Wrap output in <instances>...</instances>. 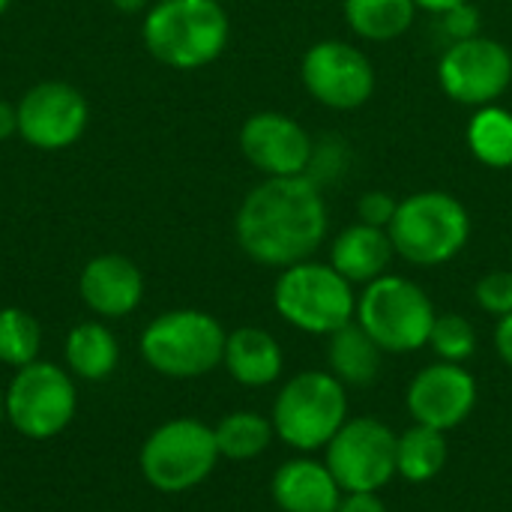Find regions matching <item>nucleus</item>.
Wrapping results in <instances>:
<instances>
[{"label": "nucleus", "instance_id": "1", "mask_svg": "<svg viewBox=\"0 0 512 512\" xmlns=\"http://www.w3.org/2000/svg\"><path fill=\"white\" fill-rule=\"evenodd\" d=\"M327 225L324 189L309 174H297L258 183L237 210L234 234L255 264L285 270L321 249Z\"/></svg>", "mask_w": 512, "mask_h": 512}, {"label": "nucleus", "instance_id": "2", "mask_svg": "<svg viewBox=\"0 0 512 512\" xmlns=\"http://www.w3.org/2000/svg\"><path fill=\"white\" fill-rule=\"evenodd\" d=\"M228 12L219 0H159L141 27L147 51L171 69H201L228 45Z\"/></svg>", "mask_w": 512, "mask_h": 512}, {"label": "nucleus", "instance_id": "3", "mask_svg": "<svg viewBox=\"0 0 512 512\" xmlns=\"http://www.w3.org/2000/svg\"><path fill=\"white\" fill-rule=\"evenodd\" d=\"M387 231L402 261L414 267H441L468 246L471 213L456 195L423 189L399 201Z\"/></svg>", "mask_w": 512, "mask_h": 512}, {"label": "nucleus", "instance_id": "4", "mask_svg": "<svg viewBox=\"0 0 512 512\" xmlns=\"http://www.w3.org/2000/svg\"><path fill=\"white\" fill-rule=\"evenodd\" d=\"M270 420L285 447L318 453L348 420V387L330 372H297L276 393Z\"/></svg>", "mask_w": 512, "mask_h": 512}, {"label": "nucleus", "instance_id": "5", "mask_svg": "<svg viewBox=\"0 0 512 512\" xmlns=\"http://www.w3.org/2000/svg\"><path fill=\"white\" fill-rule=\"evenodd\" d=\"M273 306L285 324L309 336H330L354 321V285L327 261H300L279 270L273 285Z\"/></svg>", "mask_w": 512, "mask_h": 512}, {"label": "nucleus", "instance_id": "6", "mask_svg": "<svg viewBox=\"0 0 512 512\" xmlns=\"http://www.w3.org/2000/svg\"><path fill=\"white\" fill-rule=\"evenodd\" d=\"M438 309L432 297L408 276L384 273L363 285L354 321L384 354H414L429 345Z\"/></svg>", "mask_w": 512, "mask_h": 512}, {"label": "nucleus", "instance_id": "7", "mask_svg": "<svg viewBox=\"0 0 512 512\" xmlns=\"http://www.w3.org/2000/svg\"><path fill=\"white\" fill-rule=\"evenodd\" d=\"M225 327L201 309H171L153 318L141 333L144 363L177 381L204 378L225 357Z\"/></svg>", "mask_w": 512, "mask_h": 512}, {"label": "nucleus", "instance_id": "8", "mask_svg": "<svg viewBox=\"0 0 512 512\" xmlns=\"http://www.w3.org/2000/svg\"><path fill=\"white\" fill-rule=\"evenodd\" d=\"M219 459L213 426L195 417H177L153 429L144 441L141 474L156 492L180 495L201 486Z\"/></svg>", "mask_w": 512, "mask_h": 512}, {"label": "nucleus", "instance_id": "9", "mask_svg": "<svg viewBox=\"0 0 512 512\" xmlns=\"http://www.w3.org/2000/svg\"><path fill=\"white\" fill-rule=\"evenodd\" d=\"M3 396H6L9 426L30 441L57 438L72 423L78 408V396L69 372L39 360L21 366Z\"/></svg>", "mask_w": 512, "mask_h": 512}, {"label": "nucleus", "instance_id": "10", "mask_svg": "<svg viewBox=\"0 0 512 512\" xmlns=\"http://www.w3.org/2000/svg\"><path fill=\"white\" fill-rule=\"evenodd\" d=\"M396 432L378 417H348L324 447L342 492H381L396 477Z\"/></svg>", "mask_w": 512, "mask_h": 512}, {"label": "nucleus", "instance_id": "11", "mask_svg": "<svg viewBox=\"0 0 512 512\" xmlns=\"http://www.w3.org/2000/svg\"><path fill=\"white\" fill-rule=\"evenodd\" d=\"M441 90L468 108L495 105L512 84L510 48L489 36L450 42L438 60Z\"/></svg>", "mask_w": 512, "mask_h": 512}, {"label": "nucleus", "instance_id": "12", "mask_svg": "<svg viewBox=\"0 0 512 512\" xmlns=\"http://www.w3.org/2000/svg\"><path fill=\"white\" fill-rule=\"evenodd\" d=\"M300 78L309 96L333 111L363 108L375 93V66L369 54L342 39L309 45L300 63Z\"/></svg>", "mask_w": 512, "mask_h": 512}, {"label": "nucleus", "instance_id": "13", "mask_svg": "<svg viewBox=\"0 0 512 512\" xmlns=\"http://www.w3.org/2000/svg\"><path fill=\"white\" fill-rule=\"evenodd\" d=\"M18 111V135L36 150H63L87 129V99L66 81H42L30 87Z\"/></svg>", "mask_w": 512, "mask_h": 512}, {"label": "nucleus", "instance_id": "14", "mask_svg": "<svg viewBox=\"0 0 512 512\" xmlns=\"http://www.w3.org/2000/svg\"><path fill=\"white\" fill-rule=\"evenodd\" d=\"M477 396V378L465 366L438 360L411 378L405 390V408L414 423L453 432L474 414Z\"/></svg>", "mask_w": 512, "mask_h": 512}, {"label": "nucleus", "instance_id": "15", "mask_svg": "<svg viewBox=\"0 0 512 512\" xmlns=\"http://www.w3.org/2000/svg\"><path fill=\"white\" fill-rule=\"evenodd\" d=\"M240 150L264 177H297L309 171L315 141L294 117L258 111L240 126Z\"/></svg>", "mask_w": 512, "mask_h": 512}, {"label": "nucleus", "instance_id": "16", "mask_svg": "<svg viewBox=\"0 0 512 512\" xmlns=\"http://www.w3.org/2000/svg\"><path fill=\"white\" fill-rule=\"evenodd\" d=\"M78 291L87 309L102 318H126L144 297L141 270L123 255H96L84 264Z\"/></svg>", "mask_w": 512, "mask_h": 512}, {"label": "nucleus", "instance_id": "17", "mask_svg": "<svg viewBox=\"0 0 512 512\" xmlns=\"http://www.w3.org/2000/svg\"><path fill=\"white\" fill-rule=\"evenodd\" d=\"M270 495L282 512H336L345 492L330 468L306 453L276 468Z\"/></svg>", "mask_w": 512, "mask_h": 512}, {"label": "nucleus", "instance_id": "18", "mask_svg": "<svg viewBox=\"0 0 512 512\" xmlns=\"http://www.w3.org/2000/svg\"><path fill=\"white\" fill-rule=\"evenodd\" d=\"M393 240L387 228H375L366 222H354L342 228L330 246V264L351 282L369 285L381 279L393 264Z\"/></svg>", "mask_w": 512, "mask_h": 512}, {"label": "nucleus", "instance_id": "19", "mask_svg": "<svg viewBox=\"0 0 512 512\" xmlns=\"http://www.w3.org/2000/svg\"><path fill=\"white\" fill-rule=\"evenodd\" d=\"M222 366L240 387H270L282 378L285 354L273 333L261 327H237L225 339V357Z\"/></svg>", "mask_w": 512, "mask_h": 512}, {"label": "nucleus", "instance_id": "20", "mask_svg": "<svg viewBox=\"0 0 512 512\" xmlns=\"http://www.w3.org/2000/svg\"><path fill=\"white\" fill-rule=\"evenodd\" d=\"M327 366L330 375H336L345 387H369L381 375L384 351L375 345V339L357 324H345L342 330L327 336Z\"/></svg>", "mask_w": 512, "mask_h": 512}, {"label": "nucleus", "instance_id": "21", "mask_svg": "<svg viewBox=\"0 0 512 512\" xmlns=\"http://www.w3.org/2000/svg\"><path fill=\"white\" fill-rule=\"evenodd\" d=\"M63 357H66V366L72 375H78L84 381H105L117 369L120 348H117L114 333L105 324L84 321L66 336Z\"/></svg>", "mask_w": 512, "mask_h": 512}, {"label": "nucleus", "instance_id": "22", "mask_svg": "<svg viewBox=\"0 0 512 512\" xmlns=\"http://www.w3.org/2000/svg\"><path fill=\"white\" fill-rule=\"evenodd\" d=\"M447 468V432L414 423L396 438V477L423 486Z\"/></svg>", "mask_w": 512, "mask_h": 512}, {"label": "nucleus", "instance_id": "23", "mask_svg": "<svg viewBox=\"0 0 512 512\" xmlns=\"http://www.w3.org/2000/svg\"><path fill=\"white\" fill-rule=\"evenodd\" d=\"M348 27L366 42H393L405 36L417 18L414 0H342Z\"/></svg>", "mask_w": 512, "mask_h": 512}, {"label": "nucleus", "instance_id": "24", "mask_svg": "<svg viewBox=\"0 0 512 512\" xmlns=\"http://www.w3.org/2000/svg\"><path fill=\"white\" fill-rule=\"evenodd\" d=\"M465 141L480 165L495 171L512 168V111L498 102L477 108L468 120Z\"/></svg>", "mask_w": 512, "mask_h": 512}, {"label": "nucleus", "instance_id": "25", "mask_svg": "<svg viewBox=\"0 0 512 512\" xmlns=\"http://www.w3.org/2000/svg\"><path fill=\"white\" fill-rule=\"evenodd\" d=\"M213 435H216V447H219V456L222 459H231V462H249V459H258L276 438L273 432V420L270 417H261L255 411H234V414H225L216 426H213Z\"/></svg>", "mask_w": 512, "mask_h": 512}, {"label": "nucleus", "instance_id": "26", "mask_svg": "<svg viewBox=\"0 0 512 512\" xmlns=\"http://www.w3.org/2000/svg\"><path fill=\"white\" fill-rule=\"evenodd\" d=\"M42 345V327L39 321L24 309H0V363L21 369L36 363Z\"/></svg>", "mask_w": 512, "mask_h": 512}, {"label": "nucleus", "instance_id": "27", "mask_svg": "<svg viewBox=\"0 0 512 512\" xmlns=\"http://www.w3.org/2000/svg\"><path fill=\"white\" fill-rule=\"evenodd\" d=\"M429 348L444 363L465 366L477 354V330L474 324L459 312H441L429 333Z\"/></svg>", "mask_w": 512, "mask_h": 512}, {"label": "nucleus", "instance_id": "28", "mask_svg": "<svg viewBox=\"0 0 512 512\" xmlns=\"http://www.w3.org/2000/svg\"><path fill=\"white\" fill-rule=\"evenodd\" d=\"M474 300L483 312L504 318L512 312V270H492L486 273L477 288H474Z\"/></svg>", "mask_w": 512, "mask_h": 512}, {"label": "nucleus", "instance_id": "29", "mask_svg": "<svg viewBox=\"0 0 512 512\" xmlns=\"http://www.w3.org/2000/svg\"><path fill=\"white\" fill-rule=\"evenodd\" d=\"M345 171V144L342 141H315V150H312V162H309V177L324 189V183L336 180L339 174Z\"/></svg>", "mask_w": 512, "mask_h": 512}, {"label": "nucleus", "instance_id": "30", "mask_svg": "<svg viewBox=\"0 0 512 512\" xmlns=\"http://www.w3.org/2000/svg\"><path fill=\"white\" fill-rule=\"evenodd\" d=\"M396 207L399 201L384 192V189H372V192H363L360 201H357V216L360 222L366 225H375V228H390L393 216H396Z\"/></svg>", "mask_w": 512, "mask_h": 512}, {"label": "nucleus", "instance_id": "31", "mask_svg": "<svg viewBox=\"0 0 512 512\" xmlns=\"http://www.w3.org/2000/svg\"><path fill=\"white\" fill-rule=\"evenodd\" d=\"M441 24H444V33L453 39V42H462V39H474L480 36V9L465 0L447 12H441Z\"/></svg>", "mask_w": 512, "mask_h": 512}, {"label": "nucleus", "instance_id": "32", "mask_svg": "<svg viewBox=\"0 0 512 512\" xmlns=\"http://www.w3.org/2000/svg\"><path fill=\"white\" fill-rule=\"evenodd\" d=\"M336 512H390L378 492H345Z\"/></svg>", "mask_w": 512, "mask_h": 512}, {"label": "nucleus", "instance_id": "33", "mask_svg": "<svg viewBox=\"0 0 512 512\" xmlns=\"http://www.w3.org/2000/svg\"><path fill=\"white\" fill-rule=\"evenodd\" d=\"M495 351L512 369V312L498 318V324H495Z\"/></svg>", "mask_w": 512, "mask_h": 512}, {"label": "nucleus", "instance_id": "34", "mask_svg": "<svg viewBox=\"0 0 512 512\" xmlns=\"http://www.w3.org/2000/svg\"><path fill=\"white\" fill-rule=\"evenodd\" d=\"M12 132H18V111L15 105L0 99V141H6Z\"/></svg>", "mask_w": 512, "mask_h": 512}, {"label": "nucleus", "instance_id": "35", "mask_svg": "<svg viewBox=\"0 0 512 512\" xmlns=\"http://www.w3.org/2000/svg\"><path fill=\"white\" fill-rule=\"evenodd\" d=\"M414 3H417V9H426V12L441 15V12H447V9H453V6H459L465 0H414Z\"/></svg>", "mask_w": 512, "mask_h": 512}, {"label": "nucleus", "instance_id": "36", "mask_svg": "<svg viewBox=\"0 0 512 512\" xmlns=\"http://www.w3.org/2000/svg\"><path fill=\"white\" fill-rule=\"evenodd\" d=\"M114 6H117V9H123V12H135V9H141V6H144V0H114Z\"/></svg>", "mask_w": 512, "mask_h": 512}, {"label": "nucleus", "instance_id": "37", "mask_svg": "<svg viewBox=\"0 0 512 512\" xmlns=\"http://www.w3.org/2000/svg\"><path fill=\"white\" fill-rule=\"evenodd\" d=\"M3 420H6V396L0 393V426H3Z\"/></svg>", "mask_w": 512, "mask_h": 512}, {"label": "nucleus", "instance_id": "38", "mask_svg": "<svg viewBox=\"0 0 512 512\" xmlns=\"http://www.w3.org/2000/svg\"><path fill=\"white\" fill-rule=\"evenodd\" d=\"M6 6H9V0H0V12H3Z\"/></svg>", "mask_w": 512, "mask_h": 512}, {"label": "nucleus", "instance_id": "39", "mask_svg": "<svg viewBox=\"0 0 512 512\" xmlns=\"http://www.w3.org/2000/svg\"><path fill=\"white\" fill-rule=\"evenodd\" d=\"M219 3H228V0H219Z\"/></svg>", "mask_w": 512, "mask_h": 512}]
</instances>
